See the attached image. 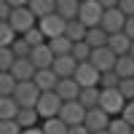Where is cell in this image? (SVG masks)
Here are the masks:
<instances>
[{"instance_id":"37","label":"cell","mask_w":134,"mask_h":134,"mask_svg":"<svg viewBox=\"0 0 134 134\" xmlns=\"http://www.w3.org/2000/svg\"><path fill=\"white\" fill-rule=\"evenodd\" d=\"M121 118H124L126 124H131V126H134V102H129V105H126V110H124V115H121Z\"/></svg>"},{"instance_id":"25","label":"cell","mask_w":134,"mask_h":134,"mask_svg":"<svg viewBox=\"0 0 134 134\" xmlns=\"http://www.w3.org/2000/svg\"><path fill=\"white\" fill-rule=\"evenodd\" d=\"M64 35L70 38L72 43H83L86 35H88V30H86V24H81V21H67V32H64Z\"/></svg>"},{"instance_id":"35","label":"cell","mask_w":134,"mask_h":134,"mask_svg":"<svg viewBox=\"0 0 134 134\" xmlns=\"http://www.w3.org/2000/svg\"><path fill=\"white\" fill-rule=\"evenodd\" d=\"M21 129L16 121H0V134H21Z\"/></svg>"},{"instance_id":"33","label":"cell","mask_w":134,"mask_h":134,"mask_svg":"<svg viewBox=\"0 0 134 134\" xmlns=\"http://www.w3.org/2000/svg\"><path fill=\"white\" fill-rule=\"evenodd\" d=\"M121 86V78L115 75V70L113 72H102V83H99V88H118Z\"/></svg>"},{"instance_id":"20","label":"cell","mask_w":134,"mask_h":134,"mask_svg":"<svg viewBox=\"0 0 134 134\" xmlns=\"http://www.w3.org/2000/svg\"><path fill=\"white\" fill-rule=\"evenodd\" d=\"M38 121H40V113H38L35 107H21L16 124H19L21 129H38Z\"/></svg>"},{"instance_id":"19","label":"cell","mask_w":134,"mask_h":134,"mask_svg":"<svg viewBox=\"0 0 134 134\" xmlns=\"http://www.w3.org/2000/svg\"><path fill=\"white\" fill-rule=\"evenodd\" d=\"M48 46H51V51H54V57H72V48H75V43L67 38V35H62V38H57V40H48Z\"/></svg>"},{"instance_id":"41","label":"cell","mask_w":134,"mask_h":134,"mask_svg":"<svg viewBox=\"0 0 134 134\" xmlns=\"http://www.w3.org/2000/svg\"><path fill=\"white\" fill-rule=\"evenodd\" d=\"M129 57H131V59H134V43H131V51H129Z\"/></svg>"},{"instance_id":"21","label":"cell","mask_w":134,"mask_h":134,"mask_svg":"<svg viewBox=\"0 0 134 134\" xmlns=\"http://www.w3.org/2000/svg\"><path fill=\"white\" fill-rule=\"evenodd\" d=\"M86 43H88V46H91L94 51H97V48H105L107 43H110V35H107V32H105L102 27H94V30H88Z\"/></svg>"},{"instance_id":"14","label":"cell","mask_w":134,"mask_h":134,"mask_svg":"<svg viewBox=\"0 0 134 134\" xmlns=\"http://www.w3.org/2000/svg\"><path fill=\"white\" fill-rule=\"evenodd\" d=\"M35 83L43 94H48V91H57V86H59V78H57V72L54 70H38V75H35Z\"/></svg>"},{"instance_id":"39","label":"cell","mask_w":134,"mask_h":134,"mask_svg":"<svg viewBox=\"0 0 134 134\" xmlns=\"http://www.w3.org/2000/svg\"><path fill=\"white\" fill-rule=\"evenodd\" d=\"M67 134H91V131H88L86 126H72V129L67 131Z\"/></svg>"},{"instance_id":"26","label":"cell","mask_w":134,"mask_h":134,"mask_svg":"<svg viewBox=\"0 0 134 134\" xmlns=\"http://www.w3.org/2000/svg\"><path fill=\"white\" fill-rule=\"evenodd\" d=\"M43 134H67L70 131V126L64 124L62 118H48V121H43Z\"/></svg>"},{"instance_id":"34","label":"cell","mask_w":134,"mask_h":134,"mask_svg":"<svg viewBox=\"0 0 134 134\" xmlns=\"http://www.w3.org/2000/svg\"><path fill=\"white\" fill-rule=\"evenodd\" d=\"M118 91L124 94V99H126V102H134V78H129V81H121Z\"/></svg>"},{"instance_id":"27","label":"cell","mask_w":134,"mask_h":134,"mask_svg":"<svg viewBox=\"0 0 134 134\" xmlns=\"http://www.w3.org/2000/svg\"><path fill=\"white\" fill-rule=\"evenodd\" d=\"M16 86H19V81L11 72H0V97H14Z\"/></svg>"},{"instance_id":"4","label":"cell","mask_w":134,"mask_h":134,"mask_svg":"<svg viewBox=\"0 0 134 134\" xmlns=\"http://www.w3.org/2000/svg\"><path fill=\"white\" fill-rule=\"evenodd\" d=\"M40 97H43V91H40V88L32 83V81L19 83V86H16V91H14V99L19 102V107H38Z\"/></svg>"},{"instance_id":"10","label":"cell","mask_w":134,"mask_h":134,"mask_svg":"<svg viewBox=\"0 0 134 134\" xmlns=\"http://www.w3.org/2000/svg\"><path fill=\"white\" fill-rule=\"evenodd\" d=\"M102 30L107 32V35H118V32L126 30V16L121 14V8L105 11V16H102Z\"/></svg>"},{"instance_id":"42","label":"cell","mask_w":134,"mask_h":134,"mask_svg":"<svg viewBox=\"0 0 134 134\" xmlns=\"http://www.w3.org/2000/svg\"><path fill=\"white\" fill-rule=\"evenodd\" d=\"M99 134H110V131H99Z\"/></svg>"},{"instance_id":"17","label":"cell","mask_w":134,"mask_h":134,"mask_svg":"<svg viewBox=\"0 0 134 134\" xmlns=\"http://www.w3.org/2000/svg\"><path fill=\"white\" fill-rule=\"evenodd\" d=\"M21 107L14 97H0V121H16Z\"/></svg>"},{"instance_id":"6","label":"cell","mask_w":134,"mask_h":134,"mask_svg":"<svg viewBox=\"0 0 134 134\" xmlns=\"http://www.w3.org/2000/svg\"><path fill=\"white\" fill-rule=\"evenodd\" d=\"M38 30L46 35V40H57V38H62L67 32V21L59 14H51V16H46V19L38 21Z\"/></svg>"},{"instance_id":"29","label":"cell","mask_w":134,"mask_h":134,"mask_svg":"<svg viewBox=\"0 0 134 134\" xmlns=\"http://www.w3.org/2000/svg\"><path fill=\"white\" fill-rule=\"evenodd\" d=\"M16 64V54L11 48H0V72H11Z\"/></svg>"},{"instance_id":"40","label":"cell","mask_w":134,"mask_h":134,"mask_svg":"<svg viewBox=\"0 0 134 134\" xmlns=\"http://www.w3.org/2000/svg\"><path fill=\"white\" fill-rule=\"evenodd\" d=\"M21 134H43V129H24Z\"/></svg>"},{"instance_id":"38","label":"cell","mask_w":134,"mask_h":134,"mask_svg":"<svg viewBox=\"0 0 134 134\" xmlns=\"http://www.w3.org/2000/svg\"><path fill=\"white\" fill-rule=\"evenodd\" d=\"M124 32L134 40V16H131V19H126V30H124Z\"/></svg>"},{"instance_id":"32","label":"cell","mask_w":134,"mask_h":134,"mask_svg":"<svg viewBox=\"0 0 134 134\" xmlns=\"http://www.w3.org/2000/svg\"><path fill=\"white\" fill-rule=\"evenodd\" d=\"M21 38H24V40L30 43L32 48H38V46H46V43H48V40H46V35H43V32H40L38 27H35V30H30L27 35H21Z\"/></svg>"},{"instance_id":"23","label":"cell","mask_w":134,"mask_h":134,"mask_svg":"<svg viewBox=\"0 0 134 134\" xmlns=\"http://www.w3.org/2000/svg\"><path fill=\"white\" fill-rule=\"evenodd\" d=\"M99 99H102V88H83L78 102H81L86 110H94V107H99Z\"/></svg>"},{"instance_id":"12","label":"cell","mask_w":134,"mask_h":134,"mask_svg":"<svg viewBox=\"0 0 134 134\" xmlns=\"http://www.w3.org/2000/svg\"><path fill=\"white\" fill-rule=\"evenodd\" d=\"M81 91L83 88L75 83V78L59 81V86H57V97L62 99V102H78V99H81Z\"/></svg>"},{"instance_id":"15","label":"cell","mask_w":134,"mask_h":134,"mask_svg":"<svg viewBox=\"0 0 134 134\" xmlns=\"http://www.w3.org/2000/svg\"><path fill=\"white\" fill-rule=\"evenodd\" d=\"M131 38L126 35V32H118V35H110V43H107V46H110V51H113L115 54V57H126V54L131 51Z\"/></svg>"},{"instance_id":"30","label":"cell","mask_w":134,"mask_h":134,"mask_svg":"<svg viewBox=\"0 0 134 134\" xmlns=\"http://www.w3.org/2000/svg\"><path fill=\"white\" fill-rule=\"evenodd\" d=\"M11 51L16 54V59H30V57H32V46H30L24 38H19L14 46H11Z\"/></svg>"},{"instance_id":"2","label":"cell","mask_w":134,"mask_h":134,"mask_svg":"<svg viewBox=\"0 0 134 134\" xmlns=\"http://www.w3.org/2000/svg\"><path fill=\"white\" fill-rule=\"evenodd\" d=\"M8 24L14 27V30L19 32V38H21V35H27L30 30H35V27H38V16L30 11V3H27V5H19V8H14V14H11Z\"/></svg>"},{"instance_id":"11","label":"cell","mask_w":134,"mask_h":134,"mask_svg":"<svg viewBox=\"0 0 134 134\" xmlns=\"http://www.w3.org/2000/svg\"><path fill=\"white\" fill-rule=\"evenodd\" d=\"M88 62H91L99 72H113V70H115L118 57L110 51V46H105V48H97V51L91 54V59H88Z\"/></svg>"},{"instance_id":"9","label":"cell","mask_w":134,"mask_h":134,"mask_svg":"<svg viewBox=\"0 0 134 134\" xmlns=\"http://www.w3.org/2000/svg\"><path fill=\"white\" fill-rule=\"evenodd\" d=\"M110 124H113V118H110L102 107H94V110H88V113H86V124H83V126L91 131V134H99V131H107Z\"/></svg>"},{"instance_id":"22","label":"cell","mask_w":134,"mask_h":134,"mask_svg":"<svg viewBox=\"0 0 134 134\" xmlns=\"http://www.w3.org/2000/svg\"><path fill=\"white\" fill-rule=\"evenodd\" d=\"M115 75L121 78V81H129V78H134V59L129 57H118V62H115Z\"/></svg>"},{"instance_id":"28","label":"cell","mask_w":134,"mask_h":134,"mask_svg":"<svg viewBox=\"0 0 134 134\" xmlns=\"http://www.w3.org/2000/svg\"><path fill=\"white\" fill-rule=\"evenodd\" d=\"M91 54H94V48L83 40V43H75V48H72V59H75L78 64H86L88 59H91Z\"/></svg>"},{"instance_id":"31","label":"cell","mask_w":134,"mask_h":134,"mask_svg":"<svg viewBox=\"0 0 134 134\" xmlns=\"http://www.w3.org/2000/svg\"><path fill=\"white\" fill-rule=\"evenodd\" d=\"M107 131H110V134H134V126L126 124L124 118H113V124H110Z\"/></svg>"},{"instance_id":"5","label":"cell","mask_w":134,"mask_h":134,"mask_svg":"<svg viewBox=\"0 0 134 134\" xmlns=\"http://www.w3.org/2000/svg\"><path fill=\"white\" fill-rule=\"evenodd\" d=\"M75 83L81 86V88H99V83H102V72H99L91 62L78 64V70H75Z\"/></svg>"},{"instance_id":"1","label":"cell","mask_w":134,"mask_h":134,"mask_svg":"<svg viewBox=\"0 0 134 134\" xmlns=\"http://www.w3.org/2000/svg\"><path fill=\"white\" fill-rule=\"evenodd\" d=\"M126 105H129V102L124 99V94H121L118 88H102L99 107H102L110 118H121V115H124V110H126Z\"/></svg>"},{"instance_id":"24","label":"cell","mask_w":134,"mask_h":134,"mask_svg":"<svg viewBox=\"0 0 134 134\" xmlns=\"http://www.w3.org/2000/svg\"><path fill=\"white\" fill-rule=\"evenodd\" d=\"M16 40H19V32L11 27L8 21H3V24H0V48H11Z\"/></svg>"},{"instance_id":"3","label":"cell","mask_w":134,"mask_h":134,"mask_svg":"<svg viewBox=\"0 0 134 134\" xmlns=\"http://www.w3.org/2000/svg\"><path fill=\"white\" fill-rule=\"evenodd\" d=\"M102 16H105V5L99 0H86L81 3V14H78V21L86 24V30L102 27Z\"/></svg>"},{"instance_id":"8","label":"cell","mask_w":134,"mask_h":134,"mask_svg":"<svg viewBox=\"0 0 134 134\" xmlns=\"http://www.w3.org/2000/svg\"><path fill=\"white\" fill-rule=\"evenodd\" d=\"M86 113H88V110H86L81 102H64L59 118L72 129V126H83V124H86Z\"/></svg>"},{"instance_id":"18","label":"cell","mask_w":134,"mask_h":134,"mask_svg":"<svg viewBox=\"0 0 134 134\" xmlns=\"http://www.w3.org/2000/svg\"><path fill=\"white\" fill-rule=\"evenodd\" d=\"M30 11L38 16V21L40 19H46V16H51V14H57V0H32L30 3Z\"/></svg>"},{"instance_id":"36","label":"cell","mask_w":134,"mask_h":134,"mask_svg":"<svg viewBox=\"0 0 134 134\" xmlns=\"http://www.w3.org/2000/svg\"><path fill=\"white\" fill-rule=\"evenodd\" d=\"M118 8H121V14H124L126 19L134 16V0H118Z\"/></svg>"},{"instance_id":"7","label":"cell","mask_w":134,"mask_h":134,"mask_svg":"<svg viewBox=\"0 0 134 134\" xmlns=\"http://www.w3.org/2000/svg\"><path fill=\"white\" fill-rule=\"evenodd\" d=\"M62 107H64V102L57 97V91H48V94H43V97H40V102H38L35 110L40 113L43 121H48V118H59Z\"/></svg>"},{"instance_id":"16","label":"cell","mask_w":134,"mask_h":134,"mask_svg":"<svg viewBox=\"0 0 134 134\" xmlns=\"http://www.w3.org/2000/svg\"><path fill=\"white\" fill-rule=\"evenodd\" d=\"M57 14H59L64 21H78L81 3H78V0H57Z\"/></svg>"},{"instance_id":"13","label":"cell","mask_w":134,"mask_h":134,"mask_svg":"<svg viewBox=\"0 0 134 134\" xmlns=\"http://www.w3.org/2000/svg\"><path fill=\"white\" fill-rule=\"evenodd\" d=\"M51 70L57 72V78H59V81H67V78H75L78 62H75L72 57H59L57 62H54V67H51Z\"/></svg>"}]
</instances>
